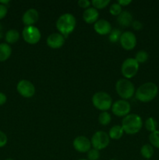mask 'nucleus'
<instances>
[{"label": "nucleus", "mask_w": 159, "mask_h": 160, "mask_svg": "<svg viewBox=\"0 0 159 160\" xmlns=\"http://www.w3.org/2000/svg\"><path fill=\"white\" fill-rule=\"evenodd\" d=\"M149 142L153 147L159 148V131L157 130L150 134Z\"/></svg>", "instance_id": "23"}, {"label": "nucleus", "mask_w": 159, "mask_h": 160, "mask_svg": "<svg viewBox=\"0 0 159 160\" xmlns=\"http://www.w3.org/2000/svg\"><path fill=\"white\" fill-rule=\"evenodd\" d=\"M117 21L121 26L129 27L132 25V16L129 11H123L117 17Z\"/></svg>", "instance_id": "17"}, {"label": "nucleus", "mask_w": 159, "mask_h": 160, "mask_svg": "<svg viewBox=\"0 0 159 160\" xmlns=\"http://www.w3.org/2000/svg\"><path fill=\"white\" fill-rule=\"evenodd\" d=\"M46 43L50 48H59L65 44V38L60 33H52L47 38Z\"/></svg>", "instance_id": "13"}, {"label": "nucleus", "mask_w": 159, "mask_h": 160, "mask_svg": "<svg viewBox=\"0 0 159 160\" xmlns=\"http://www.w3.org/2000/svg\"><path fill=\"white\" fill-rule=\"evenodd\" d=\"M39 19L38 12L35 9H30L23 13L22 20L26 26H33Z\"/></svg>", "instance_id": "15"}, {"label": "nucleus", "mask_w": 159, "mask_h": 160, "mask_svg": "<svg viewBox=\"0 0 159 160\" xmlns=\"http://www.w3.org/2000/svg\"><path fill=\"white\" fill-rule=\"evenodd\" d=\"M143 127L141 117L137 114L129 113L123 119L122 128L127 134H137Z\"/></svg>", "instance_id": "3"}, {"label": "nucleus", "mask_w": 159, "mask_h": 160, "mask_svg": "<svg viewBox=\"0 0 159 160\" xmlns=\"http://www.w3.org/2000/svg\"><path fill=\"white\" fill-rule=\"evenodd\" d=\"M109 12H110V13L112 14V15L118 17V16L123 12V9H122V6H120L118 2L113 3V4L111 5L110 9H109Z\"/></svg>", "instance_id": "28"}, {"label": "nucleus", "mask_w": 159, "mask_h": 160, "mask_svg": "<svg viewBox=\"0 0 159 160\" xmlns=\"http://www.w3.org/2000/svg\"><path fill=\"white\" fill-rule=\"evenodd\" d=\"M131 110L130 104L126 100H118L112 106V112L117 117H123L129 115Z\"/></svg>", "instance_id": "9"}, {"label": "nucleus", "mask_w": 159, "mask_h": 160, "mask_svg": "<svg viewBox=\"0 0 159 160\" xmlns=\"http://www.w3.org/2000/svg\"><path fill=\"white\" fill-rule=\"evenodd\" d=\"M100 158V152L95 148H91L87 152V159L88 160H98Z\"/></svg>", "instance_id": "29"}, {"label": "nucleus", "mask_w": 159, "mask_h": 160, "mask_svg": "<svg viewBox=\"0 0 159 160\" xmlns=\"http://www.w3.org/2000/svg\"><path fill=\"white\" fill-rule=\"evenodd\" d=\"M139 70V63L135 58H128L123 62L121 73L126 79H130L136 76Z\"/></svg>", "instance_id": "6"}, {"label": "nucleus", "mask_w": 159, "mask_h": 160, "mask_svg": "<svg viewBox=\"0 0 159 160\" xmlns=\"http://www.w3.org/2000/svg\"><path fill=\"white\" fill-rule=\"evenodd\" d=\"M25 42L31 45H35L40 41L41 34L37 28L34 26H26L22 32Z\"/></svg>", "instance_id": "8"}, {"label": "nucleus", "mask_w": 159, "mask_h": 160, "mask_svg": "<svg viewBox=\"0 0 159 160\" xmlns=\"http://www.w3.org/2000/svg\"><path fill=\"white\" fill-rule=\"evenodd\" d=\"M6 100H7V97L2 92H0V106L4 105L6 102Z\"/></svg>", "instance_id": "34"}, {"label": "nucleus", "mask_w": 159, "mask_h": 160, "mask_svg": "<svg viewBox=\"0 0 159 160\" xmlns=\"http://www.w3.org/2000/svg\"><path fill=\"white\" fill-rule=\"evenodd\" d=\"M73 147L81 153L88 152L91 149V142L85 136H78L73 141Z\"/></svg>", "instance_id": "12"}, {"label": "nucleus", "mask_w": 159, "mask_h": 160, "mask_svg": "<svg viewBox=\"0 0 159 160\" xmlns=\"http://www.w3.org/2000/svg\"><path fill=\"white\" fill-rule=\"evenodd\" d=\"M6 160H14V159H6Z\"/></svg>", "instance_id": "38"}, {"label": "nucleus", "mask_w": 159, "mask_h": 160, "mask_svg": "<svg viewBox=\"0 0 159 160\" xmlns=\"http://www.w3.org/2000/svg\"><path fill=\"white\" fill-rule=\"evenodd\" d=\"M154 147L150 144H145L140 148V154L147 160H150V159L154 156Z\"/></svg>", "instance_id": "21"}, {"label": "nucleus", "mask_w": 159, "mask_h": 160, "mask_svg": "<svg viewBox=\"0 0 159 160\" xmlns=\"http://www.w3.org/2000/svg\"><path fill=\"white\" fill-rule=\"evenodd\" d=\"M149 56H148V53L147 52L141 50V51H139L136 54L135 56V59L138 62V63H144L147 61Z\"/></svg>", "instance_id": "25"}, {"label": "nucleus", "mask_w": 159, "mask_h": 160, "mask_svg": "<svg viewBox=\"0 0 159 160\" xmlns=\"http://www.w3.org/2000/svg\"><path fill=\"white\" fill-rule=\"evenodd\" d=\"M8 12L7 6L0 4V20L4 18Z\"/></svg>", "instance_id": "32"}, {"label": "nucleus", "mask_w": 159, "mask_h": 160, "mask_svg": "<svg viewBox=\"0 0 159 160\" xmlns=\"http://www.w3.org/2000/svg\"><path fill=\"white\" fill-rule=\"evenodd\" d=\"M109 3H110L109 0H93L91 2L92 6L96 9H104L106 6H108Z\"/></svg>", "instance_id": "27"}, {"label": "nucleus", "mask_w": 159, "mask_h": 160, "mask_svg": "<svg viewBox=\"0 0 159 160\" xmlns=\"http://www.w3.org/2000/svg\"><path fill=\"white\" fill-rule=\"evenodd\" d=\"M110 160H117V159H110Z\"/></svg>", "instance_id": "39"}, {"label": "nucleus", "mask_w": 159, "mask_h": 160, "mask_svg": "<svg viewBox=\"0 0 159 160\" xmlns=\"http://www.w3.org/2000/svg\"><path fill=\"white\" fill-rule=\"evenodd\" d=\"M91 145L94 148L98 150H102L105 148L110 142V138H109L108 134L105 133L104 131H97L92 136Z\"/></svg>", "instance_id": "7"}, {"label": "nucleus", "mask_w": 159, "mask_h": 160, "mask_svg": "<svg viewBox=\"0 0 159 160\" xmlns=\"http://www.w3.org/2000/svg\"><path fill=\"white\" fill-rule=\"evenodd\" d=\"M158 94V88L154 83L147 82L140 85L136 91V98L141 102H149Z\"/></svg>", "instance_id": "1"}, {"label": "nucleus", "mask_w": 159, "mask_h": 160, "mask_svg": "<svg viewBox=\"0 0 159 160\" xmlns=\"http://www.w3.org/2000/svg\"><path fill=\"white\" fill-rule=\"evenodd\" d=\"M17 90L21 96L24 98H31L35 94V87L27 80H21L17 86Z\"/></svg>", "instance_id": "10"}, {"label": "nucleus", "mask_w": 159, "mask_h": 160, "mask_svg": "<svg viewBox=\"0 0 159 160\" xmlns=\"http://www.w3.org/2000/svg\"><path fill=\"white\" fill-rule=\"evenodd\" d=\"M94 29L98 34L105 35L110 34L112 31V26L108 20L101 19V20H98V21L94 23Z\"/></svg>", "instance_id": "14"}, {"label": "nucleus", "mask_w": 159, "mask_h": 160, "mask_svg": "<svg viewBox=\"0 0 159 160\" xmlns=\"http://www.w3.org/2000/svg\"><path fill=\"white\" fill-rule=\"evenodd\" d=\"M2 24H1V23H0V32H1V30H2Z\"/></svg>", "instance_id": "37"}, {"label": "nucleus", "mask_w": 159, "mask_h": 160, "mask_svg": "<svg viewBox=\"0 0 159 160\" xmlns=\"http://www.w3.org/2000/svg\"><path fill=\"white\" fill-rule=\"evenodd\" d=\"M92 102L96 109L102 112H106L112 106V97L104 92H96L92 97Z\"/></svg>", "instance_id": "5"}, {"label": "nucleus", "mask_w": 159, "mask_h": 160, "mask_svg": "<svg viewBox=\"0 0 159 160\" xmlns=\"http://www.w3.org/2000/svg\"><path fill=\"white\" fill-rule=\"evenodd\" d=\"M115 90L123 99H129L135 94V87L129 80L126 78L119 79L115 84Z\"/></svg>", "instance_id": "4"}, {"label": "nucleus", "mask_w": 159, "mask_h": 160, "mask_svg": "<svg viewBox=\"0 0 159 160\" xmlns=\"http://www.w3.org/2000/svg\"><path fill=\"white\" fill-rule=\"evenodd\" d=\"M123 133H124V131H123L122 126H119V125H115V126H113L110 130H109L108 136L111 139H113V140H118V139H120L123 137Z\"/></svg>", "instance_id": "19"}, {"label": "nucleus", "mask_w": 159, "mask_h": 160, "mask_svg": "<svg viewBox=\"0 0 159 160\" xmlns=\"http://www.w3.org/2000/svg\"><path fill=\"white\" fill-rule=\"evenodd\" d=\"M8 138L6 134L2 131H0V148H2L7 144Z\"/></svg>", "instance_id": "30"}, {"label": "nucleus", "mask_w": 159, "mask_h": 160, "mask_svg": "<svg viewBox=\"0 0 159 160\" xmlns=\"http://www.w3.org/2000/svg\"><path fill=\"white\" fill-rule=\"evenodd\" d=\"M98 17H99V13H98V9L94 7H90L85 9L83 14V19L87 23H95L98 21Z\"/></svg>", "instance_id": "16"}, {"label": "nucleus", "mask_w": 159, "mask_h": 160, "mask_svg": "<svg viewBox=\"0 0 159 160\" xmlns=\"http://www.w3.org/2000/svg\"><path fill=\"white\" fill-rule=\"evenodd\" d=\"M122 33L120 31V30L118 29H113L112 30V31L109 34L108 39L112 43H115V42H118L120 40V38H121Z\"/></svg>", "instance_id": "26"}, {"label": "nucleus", "mask_w": 159, "mask_h": 160, "mask_svg": "<svg viewBox=\"0 0 159 160\" xmlns=\"http://www.w3.org/2000/svg\"><path fill=\"white\" fill-rule=\"evenodd\" d=\"M111 120H112V117H111L110 113H108V112H102L98 116V121L103 126L109 124Z\"/></svg>", "instance_id": "24"}, {"label": "nucleus", "mask_w": 159, "mask_h": 160, "mask_svg": "<svg viewBox=\"0 0 159 160\" xmlns=\"http://www.w3.org/2000/svg\"><path fill=\"white\" fill-rule=\"evenodd\" d=\"M76 21L71 13H64L56 21V28L64 38H67L76 28Z\"/></svg>", "instance_id": "2"}, {"label": "nucleus", "mask_w": 159, "mask_h": 160, "mask_svg": "<svg viewBox=\"0 0 159 160\" xmlns=\"http://www.w3.org/2000/svg\"><path fill=\"white\" fill-rule=\"evenodd\" d=\"M145 128L151 133L157 131V123L155 119L153 118V117H148L145 121Z\"/></svg>", "instance_id": "22"}, {"label": "nucleus", "mask_w": 159, "mask_h": 160, "mask_svg": "<svg viewBox=\"0 0 159 160\" xmlns=\"http://www.w3.org/2000/svg\"><path fill=\"white\" fill-rule=\"evenodd\" d=\"M79 160H88V159H79Z\"/></svg>", "instance_id": "40"}, {"label": "nucleus", "mask_w": 159, "mask_h": 160, "mask_svg": "<svg viewBox=\"0 0 159 160\" xmlns=\"http://www.w3.org/2000/svg\"><path fill=\"white\" fill-rule=\"evenodd\" d=\"M9 0H6V1H2V0H0V4L4 5V6H6V5L9 4Z\"/></svg>", "instance_id": "36"}, {"label": "nucleus", "mask_w": 159, "mask_h": 160, "mask_svg": "<svg viewBox=\"0 0 159 160\" xmlns=\"http://www.w3.org/2000/svg\"><path fill=\"white\" fill-rule=\"evenodd\" d=\"M132 27L136 31H140V30H141L143 28V24L139 20H134L132 23Z\"/></svg>", "instance_id": "33"}, {"label": "nucleus", "mask_w": 159, "mask_h": 160, "mask_svg": "<svg viewBox=\"0 0 159 160\" xmlns=\"http://www.w3.org/2000/svg\"><path fill=\"white\" fill-rule=\"evenodd\" d=\"M12 54V48L7 43L0 44V62H4L10 57Z\"/></svg>", "instance_id": "18"}, {"label": "nucleus", "mask_w": 159, "mask_h": 160, "mask_svg": "<svg viewBox=\"0 0 159 160\" xmlns=\"http://www.w3.org/2000/svg\"><path fill=\"white\" fill-rule=\"evenodd\" d=\"M78 6L81 8H84V9H88L90 8V4H91V2L88 1V0H80L77 2Z\"/></svg>", "instance_id": "31"}, {"label": "nucleus", "mask_w": 159, "mask_h": 160, "mask_svg": "<svg viewBox=\"0 0 159 160\" xmlns=\"http://www.w3.org/2000/svg\"><path fill=\"white\" fill-rule=\"evenodd\" d=\"M19 38H20V34H19L18 31L15 29L9 30L5 35V39H6L7 44L16 43L19 40Z\"/></svg>", "instance_id": "20"}, {"label": "nucleus", "mask_w": 159, "mask_h": 160, "mask_svg": "<svg viewBox=\"0 0 159 160\" xmlns=\"http://www.w3.org/2000/svg\"><path fill=\"white\" fill-rule=\"evenodd\" d=\"M119 42L121 46L125 50H132L137 45V38L135 34L131 31H126L122 33Z\"/></svg>", "instance_id": "11"}, {"label": "nucleus", "mask_w": 159, "mask_h": 160, "mask_svg": "<svg viewBox=\"0 0 159 160\" xmlns=\"http://www.w3.org/2000/svg\"><path fill=\"white\" fill-rule=\"evenodd\" d=\"M131 2H132V1H131V0H119V1L118 2V3L121 6H128V5L130 4Z\"/></svg>", "instance_id": "35"}]
</instances>
